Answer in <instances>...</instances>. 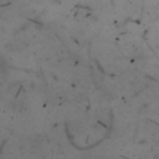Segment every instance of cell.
Segmentation results:
<instances>
[{
    "mask_svg": "<svg viewBox=\"0 0 159 159\" xmlns=\"http://www.w3.org/2000/svg\"><path fill=\"white\" fill-rule=\"evenodd\" d=\"M153 159H159V153H155L154 157H153Z\"/></svg>",
    "mask_w": 159,
    "mask_h": 159,
    "instance_id": "cell-1",
    "label": "cell"
}]
</instances>
